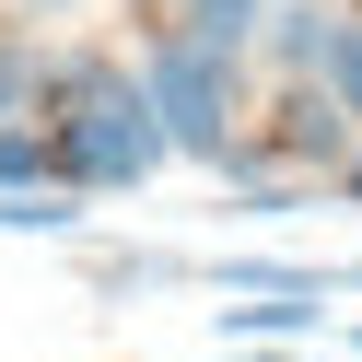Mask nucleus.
Here are the masks:
<instances>
[{
  "instance_id": "423d86ee",
  "label": "nucleus",
  "mask_w": 362,
  "mask_h": 362,
  "mask_svg": "<svg viewBox=\"0 0 362 362\" xmlns=\"http://www.w3.org/2000/svg\"><path fill=\"white\" fill-rule=\"evenodd\" d=\"M82 187H0V234H71Z\"/></svg>"
},
{
  "instance_id": "20e7f679",
  "label": "nucleus",
  "mask_w": 362,
  "mask_h": 362,
  "mask_svg": "<svg viewBox=\"0 0 362 362\" xmlns=\"http://www.w3.org/2000/svg\"><path fill=\"white\" fill-rule=\"evenodd\" d=\"M211 327L222 339H304V327H327V292H257V304H222Z\"/></svg>"
},
{
  "instance_id": "6e6552de",
  "label": "nucleus",
  "mask_w": 362,
  "mask_h": 362,
  "mask_svg": "<svg viewBox=\"0 0 362 362\" xmlns=\"http://www.w3.org/2000/svg\"><path fill=\"white\" fill-rule=\"evenodd\" d=\"M47 164H59V141H35V129H12V117H0V187H35Z\"/></svg>"
},
{
  "instance_id": "f257e3e1",
  "label": "nucleus",
  "mask_w": 362,
  "mask_h": 362,
  "mask_svg": "<svg viewBox=\"0 0 362 362\" xmlns=\"http://www.w3.org/2000/svg\"><path fill=\"white\" fill-rule=\"evenodd\" d=\"M59 175L71 187H152L164 175V129H152L141 71L59 59Z\"/></svg>"
},
{
  "instance_id": "f03ea898",
  "label": "nucleus",
  "mask_w": 362,
  "mask_h": 362,
  "mask_svg": "<svg viewBox=\"0 0 362 362\" xmlns=\"http://www.w3.org/2000/svg\"><path fill=\"white\" fill-rule=\"evenodd\" d=\"M141 94H152L164 152H187V164H222V152H234V59H222V47L164 35V47L141 59Z\"/></svg>"
},
{
  "instance_id": "9d476101",
  "label": "nucleus",
  "mask_w": 362,
  "mask_h": 362,
  "mask_svg": "<svg viewBox=\"0 0 362 362\" xmlns=\"http://www.w3.org/2000/svg\"><path fill=\"white\" fill-rule=\"evenodd\" d=\"M351 351H362V327H351Z\"/></svg>"
},
{
  "instance_id": "7ed1b4c3",
  "label": "nucleus",
  "mask_w": 362,
  "mask_h": 362,
  "mask_svg": "<svg viewBox=\"0 0 362 362\" xmlns=\"http://www.w3.org/2000/svg\"><path fill=\"white\" fill-rule=\"evenodd\" d=\"M269 59H281V71L292 82H315V71H327V47H339V12H327V0H269Z\"/></svg>"
},
{
  "instance_id": "0eeeda50",
  "label": "nucleus",
  "mask_w": 362,
  "mask_h": 362,
  "mask_svg": "<svg viewBox=\"0 0 362 362\" xmlns=\"http://www.w3.org/2000/svg\"><path fill=\"white\" fill-rule=\"evenodd\" d=\"M315 82H327V94H339V117L362 129V12H339V47H327V71H315Z\"/></svg>"
},
{
  "instance_id": "39448f33",
  "label": "nucleus",
  "mask_w": 362,
  "mask_h": 362,
  "mask_svg": "<svg viewBox=\"0 0 362 362\" xmlns=\"http://www.w3.org/2000/svg\"><path fill=\"white\" fill-rule=\"evenodd\" d=\"M257 24H269V0H175V35H199V47H222V59H234Z\"/></svg>"
},
{
  "instance_id": "1a4fd4ad",
  "label": "nucleus",
  "mask_w": 362,
  "mask_h": 362,
  "mask_svg": "<svg viewBox=\"0 0 362 362\" xmlns=\"http://www.w3.org/2000/svg\"><path fill=\"white\" fill-rule=\"evenodd\" d=\"M12 105H24V59L0 47V117H12Z\"/></svg>"
}]
</instances>
